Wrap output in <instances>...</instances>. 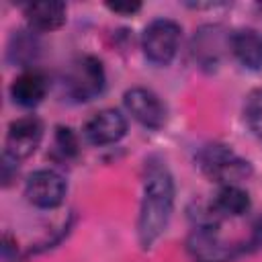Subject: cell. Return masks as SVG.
<instances>
[{"mask_svg": "<svg viewBox=\"0 0 262 262\" xmlns=\"http://www.w3.org/2000/svg\"><path fill=\"white\" fill-rule=\"evenodd\" d=\"M174 207V182L166 168H149L139 209L137 233L143 248H149L168 227Z\"/></svg>", "mask_w": 262, "mask_h": 262, "instance_id": "cell-1", "label": "cell"}, {"mask_svg": "<svg viewBox=\"0 0 262 262\" xmlns=\"http://www.w3.org/2000/svg\"><path fill=\"white\" fill-rule=\"evenodd\" d=\"M199 166L201 170L215 182L227 186V184H237L239 180L248 178L252 174V166L235 156L227 145H207L199 154Z\"/></svg>", "mask_w": 262, "mask_h": 262, "instance_id": "cell-2", "label": "cell"}, {"mask_svg": "<svg viewBox=\"0 0 262 262\" xmlns=\"http://www.w3.org/2000/svg\"><path fill=\"white\" fill-rule=\"evenodd\" d=\"M180 33V25L170 18L151 20L141 35V49L145 57L158 66L170 63L178 51Z\"/></svg>", "mask_w": 262, "mask_h": 262, "instance_id": "cell-3", "label": "cell"}, {"mask_svg": "<svg viewBox=\"0 0 262 262\" xmlns=\"http://www.w3.org/2000/svg\"><path fill=\"white\" fill-rule=\"evenodd\" d=\"M66 86H68V94L74 100H78V102L92 100L104 88V70H102V63L96 57H92V55L78 57L72 63V68L68 70Z\"/></svg>", "mask_w": 262, "mask_h": 262, "instance_id": "cell-4", "label": "cell"}, {"mask_svg": "<svg viewBox=\"0 0 262 262\" xmlns=\"http://www.w3.org/2000/svg\"><path fill=\"white\" fill-rule=\"evenodd\" d=\"M68 184L61 174L55 170H37L27 178L25 184V194L31 205L39 209H53L61 205L66 196Z\"/></svg>", "mask_w": 262, "mask_h": 262, "instance_id": "cell-5", "label": "cell"}, {"mask_svg": "<svg viewBox=\"0 0 262 262\" xmlns=\"http://www.w3.org/2000/svg\"><path fill=\"white\" fill-rule=\"evenodd\" d=\"M41 139H43V123L33 115L20 117L8 125L6 151L16 160L29 158L39 147Z\"/></svg>", "mask_w": 262, "mask_h": 262, "instance_id": "cell-6", "label": "cell"}, {"mask_svg": "<svg viewBox=\"0 0 262 262\" xmlns=\"http://www.w3.org/2000/svg\"><path fill=\"white\" fill-rule=\"evenodd\" d=\"M123 102L127 111L137 119L143 127L149 129H160L166 121V108L162 100L147 88H131L125 92Z\"/></svg>", "mask_w": 262, "mask_h": 262, "instance_id": "cell-7", "label": "cell"}, {"mask_svg": "<svg viewBox=\"0 0 262 262\" xmlns=\"http://www.w3.org/2000/svg\"><path fill=\"white\" fill-rule=\"evenodd\" d=\"M125 133H127V121L115 108H104L96 113L84 125V135L92 145L117 143Z\"/></svg>", "mask_w": 262, "mask_h": 262, "instance_id": "cell-8", "label": "cell"}, {"mask_svg": "<svg viewBox=\"0 0 262 262\" xmlns=\"http://www.w3.org/2000/svg\"><path fill=\"white\" fill-rule=\"evenodd\" d=\"M47 88H49L47 76L41 70L29 68V70L20 72L12 80V84H10V96H12V100L16 104H20L25 108H31V106H37L45 98Z\"/></svg>", "mask_w": 262, "mask_h": 262, "instance_id": "cell-9", "label": "cell"}, {"mask_svg": "<svg viewBox=\"0 0 262 262\" xmlns=\"http://www.w3.org/2000/svg\"><path fill=\"white\" fill-rule=\"evenodd\" d=\"M188 252L203 262H221L231 256V246L219 239L213 225H199L188 237Z\"/></svg>", "mask_w": 262, "mask_h": 262, "instance_id": "cell-10", "label": "cell"}, {"mask_svg": "<svg viewBox=\"0 0 262 262\" xmlns=\"http://www.w3.org/2000/svg\"><path fill=\"white\" fill-rule=\"evenodd\" d=\"M229 47L235 59L250 68L260 70L262 68V35L254 29H237L229 37Z\"/></svg>", "mask_w": 262, "mask_h": 262, "instance_id": "cell-11", "label": "cell"}, {"mask_svg": "<svg viewBox=\"0 0 262 262\" xmlns=\"http://www.w3.org/2000/svg\"><path fill=\"white\" fill-rule=\"evenodd\" d=\"M25 16L37 31H55L66 23V4L57 0L31 2L25 6Z\"/></svg>", "mask_w": 262, "mask_h": 262, "instance_id": "cell-12", "label": "cell"}, {"mask_svg": "<svg viewBox=\"0 0 262 262\" xmlns=\"http://www.w3.org/2000/svg\"><path fill=\"white\" fill-rule=\"evenodd\" d=\"M250 209V194L237 184L221 186L211 203V213L215 219L219 217H239Z\"/></svg>", "mask_w": 262, "mask_h": 262, "instance_id": "cell-13", "label": "cell"}, {"mask_svg": "<svg viewBox=\"0 0 262 262\" xmlns=\"http://www.w3.org/2000/svg\"><path fill=\"white\" fill-rule=\"evenodd\" d=\"M244 119L252 133L262 139V88H254L244 102Z\"/></svg>", "mask_w": 262, "mask_h": 262, "instance_id": "cell-14", "label": "cell"}, {"mask_svg": "<svg viewBox=\"0 0 262 262\" xmlns=\"http://www.w3.org/2000/svg\"><path fill=\"white\" fill-rule=\"evenodd\" d=\"M35 47H37V41L31 37V35H25V31H18L12 41H10V49H8V57L16 63H27L35 57Z\"/></svg>", "mask_w": 262, "mask_h": 262, "instance_id": "cell-15", "label": "cell"}, {"mask_svg": "<svg viewBox=\"0 0 262 262\" xmlns=\"http://www.w3.org/2000/svg\"><path fill=\"white\" fill-rule=\"evenodd\" d=\"M55 145H57V149L61 151L63 158H74V156H78V149H80L78 137H76V133L70 127H57V131H55Z\"/></svg>", "mask_w": 262, "mask_h": 262, "instance_id": "cell-16", "label": "cell"}, {"mask_svg": "<svg viewBox=\"0 0 262 262\" xmlns=\"http://www.w3.org/2000/svg\"><path fill=\"white\" fill-rule=\"evenodd\" d=\"M106 8L119 14H133L141 8V4L139 2H106Z\"/></svg>", "mask_w": 262, "mask_h": 262, "instance_id": "cell-17", "label": "cell"}, {"mask_svg": "<svg viewBox=\"0 0 262 262\" xmlns=\"http://www.w3.org/2000/svg\"><path fill=\"white\" fill-rule=\"evenodd\" d=\"M16 164H18V160H16L14 156H10L8 151H4V164H2V180H4V184L10 182L12 170L16 172Z\"/></svg>", "mask_w": 262, "mask_h": 262, "instance_id": "cell-18", "label": "cell"}, {"mask_svg": "<svg viewBox=\"0 0 262 262\" xmlns=\"http://www.w3.org/2000/svg\"><path fill=\"white\" fill-rule=\"evenodd\" d=\"M260 10H262V4H260Z\"/></svg>", "mask_w": 262, "mask_h": 262, "instance_id": "cell-19", "label": "cell"}]
</instances>
